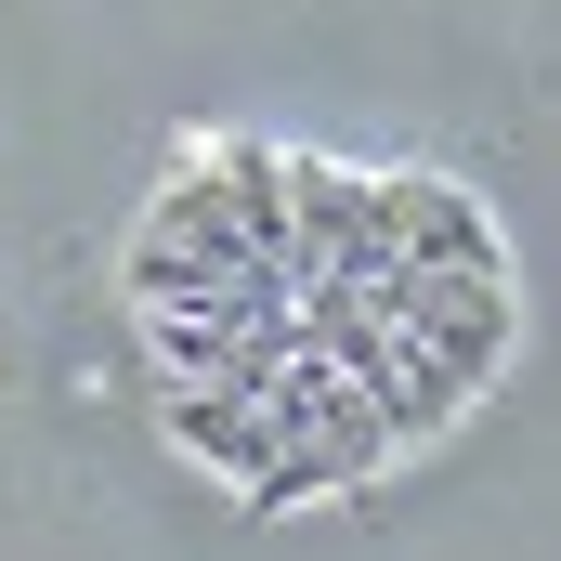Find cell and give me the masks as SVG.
<instances>
[{"label": "cell", "mask_w": 561, "mask_h": 561, "mask_svg": "<svg viewBox=\"0 0 561 561\" xmlns=\"http://www.w3.org/2000/svg\"><path fill=\"white\" fill-rule=\"evenodd\" d=\"M170 444L183 457H209L222 483H262L287 444H275V419H262V392H170Z\"/></svg>", "instance_id": "4"}, {"label": "cell", "mask_w": 561, "mask_h": 561, "mask_svg": "<svg viewBox=\"0 0 561 561\" xmlns=\"http://www.w3.org/2000/svg\"><path fill=\"white\" fill-rule=\"evenodd\" d=\"M287 262L300 275H392L405 262V170H340V157H287Z\"/></svg>", "instance_id": "1"}, {"label": "cell", "mask_w": 561, "mask_h": 561, "mask_svg": "<svg viewBox=\"0 0 561 561\" xmlns=\"http://www.w3.org/2000/svg\"><path fill=\"white\" fill-rule=\"evenodd\" d=\"M405 262H419V275H510V262H496L483 196H470V183H444V170H405Z\"/></svg>", "instance_id": "3"}, {"label": "cell", "mask_w": 561, "mask_h": 561, "mask_svg": "<svg viewBox=\"0 0 561 561\" xmlns=\"http://www.w3.org/2000/svg\"><path fill=\"white\" fill-rule=\"evenodd\" d=\"M353 300H366L379 327H405L431 366L470 379V392L510 366V327H523V313H510V275H419V262H392V275H366Z\"/></svg>", "instance_id": "2"}]
</instances>
